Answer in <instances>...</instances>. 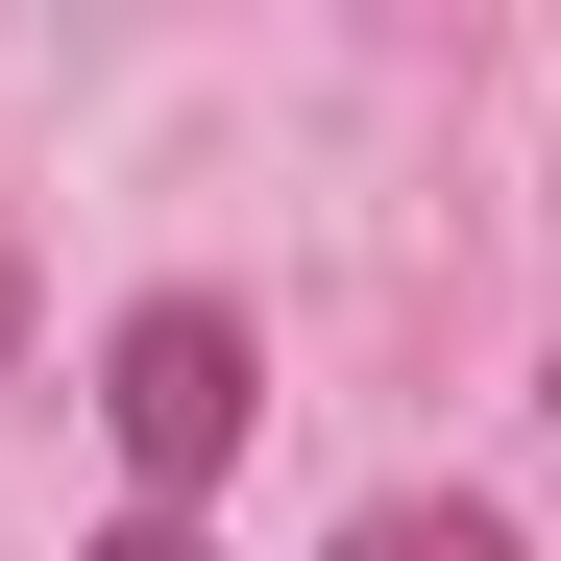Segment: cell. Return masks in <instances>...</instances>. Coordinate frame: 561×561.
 <instances>
[{"instance_id":"1","label":"cell","mask_w":561,"mask_h":561,"mask_svg":"<svg viewBox=\"0 0 561 561\" xmlns=\"http://www.w3.org/2000/svg\"><path fill=\"white\" fill-rule=\"evenodd\" d=\"M99 415H123V463H147V513H196L220 463H244V415H268V391H244V318H220V294H147V318L99 342Z\"/></svg>"},{"instance_id":"2","label":"cell","mask_w":561,"mask_h":561,"mask_svg":"<svg viewBox=\"0 0 561 561\" xmlns=\"http://www.w3.org/2000/svg\"><path fill=\"white\" fill-rule=\"evenodd\" d=\"M342 561H513V513H463V489H391V513H342Z\"/></svg>"},{"instance_id":"3","label":"cell","mask_w":561,"mask_h":561,"mask_svg":"<svg viewBox=\"0 0 561 561\" xmlns=\"http://www.w3.org/2000/svg\"><path fill=\"white\" fill-rule=\"evenodd\" d=\"M99 561H220V537H196V513H123V537H99Z\"/></svg>"},{"instance_id":"4","label":"cell","mask_w":561,"mask_h":561,"mask_svg":"<svg viewBox=\"0 0 561 561\" xmlns=\"http://www.w3.org/2000/svg\"><path fill=\"white\" fill-rule=\"evenodd\" d=\"M0 342H25V268H0Z\"/></svg>"}]
</instances>
